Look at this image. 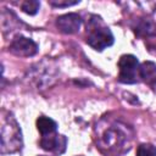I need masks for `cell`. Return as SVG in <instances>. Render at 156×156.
Masks as SVG:
<instances>
[{
  "instance_id": "obj_11",
  "label": "cell",
  "mask_w": 156,
  "mask_h": 156,
  "mask_svg": "<svg viewBox=\"0 0 156 156\" xmlns=\"http://www.w3.org/2000/svg\"><path fill=\"white\" fill-rule=\"evenodd\" d=\"M39 7H40V2L38 0H26L21 4V10L30 16L35 15L39 11Z\"/></svg>"
},
{
  "instance_id": "obj_8",
  "label": "cell",
  "mask_w": 156,
  "mask_h": 156,
  "mask_svg": "<svg viewBox=\"0 0 156 156\" xmlns=\"http://www.w3.org/2000/svg\"><path fill=\"white\" fill-rule=\"evenodd\" d=\"M139 77L140 80H143L151 88H156V63L152 61H144L143 63H140Z\"/></svg>"
},
{
  "instance_id": "obj_1",
  "label": "cell",
  "mask_w": 156,
  "mask_h": 156,
  "mask_svg": "<svg viewBox=\"0 0 156 156\" xmlns=\"http://www.w3.org/2000/svg\"><path fill=\"white\" fill-rule=\"evenodd\" d=\"M132 140V128L119 122H113L100 132L98 138V147L106 156H119L129 151Z\"/></svg>"
},
{
  "instance_id": "obj_5",
  "label": "cell",
  "mask_w": 156,
  "mask_h": 156,
  "mask_svg": "<svg viewBox=\"0 0 156 156\" xmlns=\"http://www.w3.org/2000/svg\"><path fill=\"white\" fill-rule=\"evenodd\" d=\"M38 44L24 35L17 34L10 43L9 50L11 54L20 57H32L38 52Z\"/></svg>"
},
{
  "instance_id": "obj_3",
  "label": "cell",
  "mask_w": 156,
  "mask_h": 156,
  "mask_svg": "<svg viewBox=\"0 0 156 156\" xmlns=\"http://www.w3.org/2000/svg\"><path fill=\"white\" fill-rule=\"evenodd\" d=\"M115 41L113 34L110 28L102 22V20L95 15L90 16L87 23V43L94 50L102 51L111 46Z\"/></svg>"
},
{
  "instance_id": "obj_10",
  "label": "cell",
  "mask_w": 156,
  "mask_h": 156,
  "mask_svg": "<svg viewBox=\"0 0 156 156\" xmlns=\"http://www.w3.org/2000/svg\"><path fill=\"white\" fill-rule=\"evenodd\" d=\"M37 128H38L40 135L44 136V135H49V134L56 133L57 132V123L50 117L40 116L37 119Z\"/></svg>"
},
{
  "instance_id": "obj_13",
  "label": "cell",
  "mask_w": 156,
  "mask_h": 156,
  "mask_svg": "<svg viewBox=\"0 0 156 156\" xmlns=\"http://www.w3.org/2000/svg\"><path fill=\"white\" fill-rule=\"evenodd\" d=\"M50 5L55 6V7H68V6H73L79 4V1H68V0H50L49 1Z\"/></svg>"
},
{
  "instance_id": "obj_2",
  "label": "cell",
  "mask_w": 156,
  "mask_h": 156,
  "mask_svg": "<svg viewBox=\"0 0 156 156\" xmlns=\"http://www.w3.org/2000/svg\"><path fill=\"white\" fill-rule=\"evenodd\" d=\"M1 145L0 152L2 155L13 154L22 149L23 140H22V132L20 124L17 123L16 118L11 112L2 111L1 115Z\"/></svg>"
},
{
  "instance_id": "obj_14",
  "label": "cell",
  "mask_w": 156,
  "mask_h": 156,
  "mask_svg": "<svg viewBox=\"0 0 156 156\" xmlns=\"http://www.w3.org/2000/svg\"><path fill=\"white\" fill-rule=\"evenodd\" d=\"M39 156H46V155H39Z\"/></svg>"
},
{
  "instance_id": "obj_4",
  "label": "cell",
  "mask_w": 156,
  "mask_h": 156,
  "mask_svg": "<svg viewBox=\"0 0 156 156\" xmlns=\"http://www.w3.org/2000/svg\"><path fill=\"white\" fill-rule=\"evenodd\" d=\"M139 61L134 55H122L118 61V82L123 84H135L140 80L139 77Z\"/></svg>"
},
{
  "instance_id": "obj_12",
  "label": "cell",
  "mask_w": 156,
  "mask_h": 156,
  "mask_svg": "<svg viewBox=\"0 0 156 156\" xmlns=\"http://www.w3.org/2000/svg\"><path fill=\"white\" fill-rule=\"evenodd\" d=\"M136 156H156V146L150 143L140 144L136 147Z\"/></svg>"
},
{
  "instance_id": "obj_6",
  "label": "cell",
  "mask_w": 156,
  "mask_h": 156,
  "mask_svg": "<svg viewBox=\"0 0 156 156\" xmlns=\"http://www.w3.org/2000/svg\"><path fill=\"white\" fill-rule=\"evenodd\" d=\"M39 145H40L41 149H44L46 151L54 152L56 155H61L66 150L67 138L65 135L58 134L56 132V133H52V134L41 136L40 138V141H39Z\"/></svg>"
},
{
  "instance_id": "obj_7",
  "label": "cell",
  "mask_w": 156,
  "mask_h": 156,
  "mask_svg": "<svg viewBox=\"0 0 156 156\" xmlns=\"http://www.w3.org/2000/svg\"><path fill=\"white\" fill-rule=\"evenodd\" d=\"M56 27L63 34H74L82 27V18L74 12L65 13L56 18Z\"/></svg>"
},
{
  "instance_id": "obj_9",
  "label": "cell",
  "mask_w": 156,
  "mask_h": 156,
  "mask_svg": "<svg viewBox=\"0 0 156 156\" xmlns=\"http://www.w3.org/2000/svg\"><path fill=\"white\" fill-rule=\"evenodd\" d=\"M134 32L138 37H150L156 34V23L149 18H140L134 27Z\"/></svg>"
}]
</instances>
